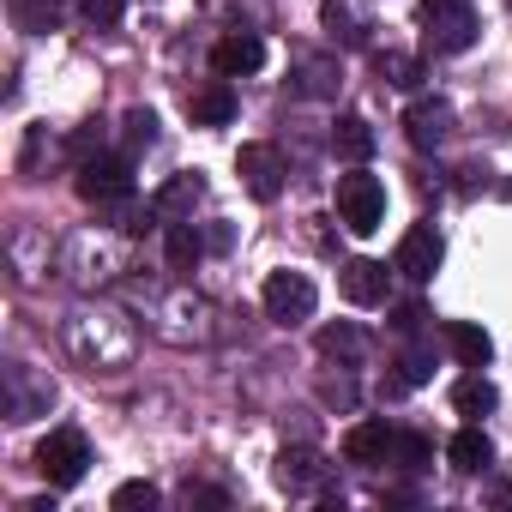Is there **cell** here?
<instances>
[{
    "mask_svg": "<svg viewBox=\"0 0 512 512\" xmlns=\"http://www.w3.org/2000/svg\"><path fill=\"white\" fill-rule=\"evenodd\" d=\"M392 452V428L380 422V416H368V422H356L350 434H344V458L350 464H380Z\"/></svg>",
    "mask_w": 512,
    "mask_h": 512,
    "instance_id": "30bf717a",
    "label": "cell"
},
{
    "mask_svg": "<svg viewBox=\"0 0 512 512\" xmlns=\"http://www.w3.org/2000/svg\"><path fill=\"white\" fill-rule=\"evenodd\" d=\"M25 31H55V0H19Z\"/></svg>",
    "mask_w": 512,
    "mask_h": 512,
    "instance_id": "44dd1931",
    "label": "cell"
},
{
    "mask_svg": "<svg viewBox=\"0 0 512 512\" xmlns=\"http://www.w3.org/2000/svg\"><path fill=\"white\" fill-rule=\"evenodd\" d=\"M85 464H91V446H85L79 428H55V434L37 446V470H43L49 488H73V482L85 476Z\"/></svg>",
    "mask_w": 512,
    "mask_h": 512,
    "instance_id": "7a4b0ae2",
    "label": "cell"
},
{
    "mask_svg": "<svg viewBox=\"0 0 512 512\" xmlns=\"http://www.w3.org/2000/svg\"><path fill=\"white\" fill-rule=\"evenodd\" d=\"M446 344H452V356H458L464 368H482V362L494 356L488 332H482V326H464V320H458V326H446Z\"/></svg>",
    "mask_w": 512,
    "mask_h": 512,
    "instance_id": "9a60e30c",
    "label": "cell"
},
{
    "mask_svg": "<svg viewBox=\"0 0 512 512\" xmlns=\"http://www.w3.org/2000/svg\"><path fill=\"white\" fill-rule=\"evenodd\" d=\"M169 266H175V272L199 266V235H193V229H169Z\"/></svg>",
    "mask_w": 512,
    "mask_h": 512,
    "instance_id": "ffe728a7",
    "label": "cell"
},
{
    "mask_svg": "<svg viewBox=\"0 0 512 512\" xmlns=\"http://www.w3.org/2000/svg\"><path fill=\"white\" fill-rule=\"evenodd\" d=\"M79 7H85L91 19H103V25H115V19H121V0H79Z\"/></svg>",
    "mask_w": 512,
    "mask_h": 512,
    "instance_id": "7402d4cb",
    "label": "cell"
},
{
    "mask_svg": "<svg viewBox=\"0 0 512 512\" xmlns=\"http://www.w3.org/2000/svg\"><path fill=\"white\" fill-rule=\"evenodd\" d=\"M109 506H115V512H151V506H157V488H151V482H121Z\"/></svg>",
    "mask_w": 512,
    "mask_h": 512,
    "instance_id": "d6986e66",
    "label": "cell"
},
{
    "mask_svg": "<svg viewBox=\"0 0 512 512\" xmlns=\"http://www.w3.org/2000/svg\"><path fill=\"white\" fill-rule=\"evenodd\" d=\"M446 458H452V470L476 476V470H488L494 446H488V434H482V428H458V434H452V446H446Z\"/></svg>",
    "mask_w": 512,
    "mask_h": 512,
    "instance_id": "4fadbf2b",
    "label": "cell"
},
{
    "mask_svg": "<svg viewBox=\"0 0 512 512\" xmlns=\"http://www.w3.org/2000/svg\"><path fill=\"white\" fill-rule=\"evenodd\" d=\"M235 169H241V181H247L253 199H278V187H284V163H278L272 145H241Z\"/></svg>",
    "mask_w": 512,
    "mask_h": 512,
    "instance_id": "52a82bcc",
    "label": "cell"
},
{
    "mask_svg": "<svg viewBox=\"0 0 512 512\" xmlns=\"http://www.w3.org/2000/svg\"><path fill=\"white\" fill-rule=\"evenodd\" d=\"M338 217H344V229L374 235L386 223V187H380V175H368V169L338 175Z\"/></svg>",
    "mask_w": 512,
    "mask_h": 512,
    "instance_id": "6da1fadb",
    "label": "cell"
},
{
    "mask_svg": "<svg viewBox=\"0 0 512 512\" xmlns=\"http://www.w3.org/2000/svg\"><path fill=\"white\" fill-rule=\"evenodd\" d=\"M404 458L422 464V458H428V440H422V434H404Z\"/></svg>",
    "mask_w": 512,
    "mask_h": 512,
    "instance_id": "603a6c76",
    "label": "cell"
},
{
    "mask_svg": "<svg viewBox=\"0 0 512 512\" xmlns=\"http://www.w3.org/2000/svg\"><path fill=\"white\" fill-rule=\"evenodd\" d=\"M428 19H434V49L440 55H458V49H470V37H476V25H470V7L464 0H428Z\"/></svg>",
    "mask_w": 512,
    "mask_h": 512,
    "instance_id": "9c48e42d",
    "label": "cell"
},
{
    "mask_svg": "<svg viewBox=\"0 0 512 512\" xmlns=\"http://www.w3.org/2000/svg\"><path fill=\"white\" fill-rule=\"evenodd\" d=\"M320 350H326V356H344V362H356V356L368 350V338H362L356 326H326V332H320Z\"/></svg>",
    "mask_w": 512,
    "mask_h": 512,
    "instance_id": "ac0fdd59",
    "label": "cell"
},
{
    "mask_svg": "<svg viewBox=\"0 0 512 512\" xmlns=\"http://www.w3.org/2000/svg\"><path fill=\"white\" fill-rule=\"evenodd\" d=\"M211 67H217V79L260 73V67H266V43L253 37V31H235V37H223V43L211 49Z\"/></svg>",
    "mask_w": 512,
    "mask_h": 512,
    "instance_id": "ba28073f",
    "label": "cell"
},
{
    "mask_svg": "<svg viewBox=\"0 0 512 512\" xmlns=\"http://www.w3.org/2000/svg\"><path fill=\"white\" fill-rule=\"evenodd\" d=\"M452 404H458V416H488V410L500 404V392H494L488 380H476V374H470V380H458V386H452Z\"/></svg>",
    "mask_w": 512,
    "mask_h": 512,
    "instance_id": "2e32d148",
    "label": "cell"
},
{
    "mask_svg": "<svg viewBox=\"0 0 512 512\" xmlns=\"http://www.w3.org/2000/svg\"><path fill=\"white\" fill-rule=\"evenodd\" d=\"M392 272H404V278H416V284H428V278L440 272V235H434L428 223L404 229V241H398V253H392Z\"/></svg>",
    "mask_w": 512,
    "mask_h": 512,
    "instance_id": "277c9868",
    "label": "cell"
},
{
    "mask_svg": "<svg viewBox=\"0 0 512 512\" xmlns=\"http://www.w3.org/2000/svg\"><path fill=\"white\" fill-rule=\"evenodd\" d=\"M79 193H85L91 205L127 199V193H133V169H127L121 157H91V163H79Z\"/></svg>",
    "mask_w": 512,
    "mask_h": 512,
    "instance_id": "5b68a950",
    "label": "cell"
},
{
    "mask_svg": "<svg viewBox=\"0 0 512 512\" xmlns=\"http://www.w3.org/2000/svg\"><path fill=\"white\" fill-rule=\"evenodd\" d=\"M314 284L302 278V272H272L266 278V314L278 320V326H296V320H308L314 314Z\"/></svg>",
    "mask_w": 512,
    "mask_h": 512,
    "instance_id": "3957f363",
    "label": "cell"
},
{
    "mask_svg": "<svg viewBox=\"0 0 512 512\" xmlns=\"http://www.w3.org/2000/svg\"><path fill=\"white\" fill-rule=\"evenodd\" d=\"M187 109H193V121H199V127H223V121L235 115V91H229V79L205 85V91H199V97H193Z\"/></svg>",
    "mask_w": 512,
    "mask_h": 512,
    "instance_id": "5bb4252c",
    "label": "cell"
},
{
    "mask_svg": "<svg viewBox=\"0 0 512 512\" xmlns=\"http://www.w3.org/2000/svg\"><path fill=\"white\" fill-rule=\"evenodd\" d=\"M278 482L284 488H314L320 482V458L314 452H284L278 458Z\"/></svg>",
    "mask_w": 512,
    "mask_h": 512,
    "instance_id": "e0dca14e",
    "label": "cell"
},
{
    "mask_svg": "<svg viewBox=\"0 0 512 512\" xmlns=\"http://www.w3.org/2000/svg\"><path fill=\"white\" fill-rule=\"evenodd\" d=\"M446 121H452V103H440V97H422V103H410V115H404V127H410V139H416L422 151L446 133Z\"/></svg>",
    "mask_w": 512,
    "mask_h": 512,
    "instance_id": "8fae6325",
    "label": "cell"
},
{
    "mask_svg": "<svg viewBox=\"0 0 512 512\" xmlns=\"http://www.w3.org/2000/svg\"><path fill=\"white\" fill-rule=\"evenodd\" d=\"M332 151H338L344 163H368V157H374V127H368L362 115H344V121L332 127Z\"/></svg>",
    "mask_w": 512,
    "mask_h": 512,
    "instance_id": "7c38bea8",
    "label": "cell"
},
{
    "mask_svg": "<svg viewBox=\"0 0 512 512\" xmlns=\"http://www.w3.org/2000/svg\"><path fill=\"white\" fill-rule=\"evenodd\" d=\"M338 290H344V302H356V308H386L392 272H386L380 260H350V266L338 272Z\"/></svg>",
    "mask_w": 512,
    "mask_h": 512,
    "instance_id": "8992f818",
    "label": "cell"
}]
</instances>
